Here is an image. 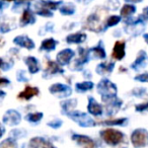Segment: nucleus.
Segmentation results:
<instances>
[{
	"label": "nucleus",
	"mask_w": 148,
	"mask_h": 148,
	"mask_svg": "<svg viewBox=\"0 0 148 148\" xmlns=\"http://www.w3.org/2000/svg\"><path fill=\"white\" fill-rule=\"evenodd\" d=\"M16 79L18 81H21V82H27V81H29V77L27 76L25 71H23V70H19V71L17 72Z\"/></svg>",
	"instance_id": "e433bc0d"
},
{
	"label": "nucleus",
	"mask_w": 148,
	"mask_h": 148,
	"mask_svg": "<svg viewBox=\"0 0 148 148\" xmlns=\"http://www.w3.org/2000/svg\"><path fill=\"white\" fill-rule=\"evenodd\" d=\"M0 148H17L14 138H7L0 143Z\"/></svg>",
	"instance_id": "473e14b6"
},
{
	"label": "nucleus",
	"mask_w": 148,
	"mask_h": 148,
	"mask_svg": "<svg viewBox=\"0 0 148 148\" xmlns=\"http://www.w3.org/2000/svg\"><path fill=\"white\" fill-rule=\"evenodd\" d=\"M76 1L79 3H82V4H88V3H90L93 0H76Z\"/></svg>",
	"instance_id": "de8ad7c7"
},
{
	"label": "nucleus",
	"mask_w": 148,
	"mask_h": 148,
	"mask_svg": "<svg viewBox=\"0 0 148 148\" xmlns=\"http://www.w3.org/2000/svg\"><path fill=\"white\" fill-rule=\"evenodd\" d=\"M93 88V83L91 81H84V82H78L75 84V89L78 92H85V91L91 90Z\"/></svg>",
	"instance_id": "7c9ffc66"
},
{
	"label": "nucleus",
	"mask_w": 148,
	"mask_h": 148,
	"mask_svg": "<svg viewBox=\"0 0 148 148\" xmlns=\"http://www.w3.org/2000/svg\"><path fill=\"white\" fill-rule=\"evenodd\" d=\"M146 58H147V55L144 51H140L139 54H138L137 58H136L135 61L132 63L131 68L135 71H138L139 69L143 68L145 66V61H146Z\"/></svg>",
	"instance_id": "4be33fe9"
},
{
	"label": "nucleus",
	"mask_w": 148,
	"mask_h": 148,
	"mask_svg": "<svg viewBox=\"0 0 148 148\" xmlns=\"http://www.w3.org/2000/svg\"><path fill=\"white\" fill-rule=\"evenodd\" d=\"M107 103V108H106V109H107V115L112 116V115H115V114L119 111V109L121 108L123 103H122L121 99L116 97L115 99H113V101H109V103Z\"/></svg>",
	"instance_id": "412c9836"
},
{
	"label": "nucleus",
	"mask_w": 148,
	"mask_h": 148,
	"mask_svg": "<svg viewBox=\"0 0 148 148\" xmlns=\"http://www.w3.org/2000/svg\"><path fill=\"white\" fill-rule=\"evenodd\" d=\"M58 9H59L61 14L68 16V15H73L74 13H75V11H76V6L72 2H66V3L62 2V4L60 5Z\"/></svg>",
	"instance_id": "b1692460"
},
{
	"label": "nucleus",
	"mask_w": 148,
	"mask_h": 148,
	"mask_svg": "<svg viewBox=\"0 0 148 148\" xmlns=\"http://www.w3.org/2000/svg\"><path fill=\"white\" fill-rule=\"evenodd\" d=\"M10 83V81L8 80L5 77H0V86H5V85H8Z\"/></svg>",
	"instance_id": "37998d69"
},
{
	"label": "nucleus",
	"mask_w": 148,
	"mask_h": 148,
	"mask_svg": "<svg viewBox=\"0 0 148 148\" xmlns=\"http://www.w3.org/2000/svg\"><path fill=\"white\" fill-rule=\"evenodd\" d=\"M135 110L137 112H145L148 111V101H145L143 103H139V105L135 106Z\"/></svg>",
	"instance_id": "58836bf2"
},
{
	"label": "nucleus",
	"mask_w": 148,
	"mask_h": 148,
	"mask_svg": "<svg viewBox=\"0 0 148 148\" xmlns=\"http://www.w3.org/2000/svg\"><path fill=\"white\" fill-rule=\"evenodd\" d=\"M132 95H135L137 97H141L143 95H146V89L144 87H137V88H134L132 90Z\"/></svg>",
	"instance_id": "c9c22d12"
},
{
	"label": "nucleus",
	"mask_w": 148,
	"mask_h": 148,
	"mask_svg": "<svg viewBox=\"0 0 148 148\" xmlns=\"http://www.w3.org/2000/svg\"><path fill=\"white\" fill-rule=\"evenodd\" d=\"M78 54L79 58L75 61L74 64V70H81L84 64L90 60V49H84L82 47L78 48Z\"/></svg>",
	"instance_id": "423d86ee"
},
{
	"label": "nucleus",
	"mask_w": 148,
	"mask_h": 148,
	"mask_svg": "<svg viewBox=\"0 0 148 148\" xmlns=\"http://www.w3.org/2000/svg\"><path fill=\"white\" fill-rule=\"evenodd\" d=\"M87 111L90 115L99 117L103 115V107L93 99L92 97H88V105H87Z\"/></svg>",
	"instance_id": "dca6fc26"
},
{
	"label": "nucleus",
	"mask_w": 148,
	"mask_h": 148,
	"mask_svg": "<svg viewBox=\"0 0 148 148\" xmlns=\"http://www.w3.org/2000/svg\"><path fill=\"white\" fill-rule=\"evenodd\" d=\"M90 54H92L95 58H99V59H105L107 54H106L105 48H103V42H99L95 47H93L92 49H90Z\"/></svg>",
	"instance_id": "bb28decb"
},
{
	"label": "nucleus",
	"mask_w": 148,
	"mask_h": 148,
	"mask_svg": "<svg viewBox=\"0 0 148 148\" xmlns=\"http://www.w3.org/2000/svg\"><path fill=\"white\" fill-rule=\"evenodd\" d=\"M97 91L101 95L103 103H109L117 97L118 88L112 81L107 78H103L97 84Z\"/></svg>",
	"instance_id": "f257e3e1"
},
{
	"label": "nucleus",
	"mask_w": 148,
	"mask_h": 148,
	"mask_svg": "<svg viewBox=\"0 0 148 148\" xmlns=\"http://www.w3.org/2000/svg\"><path fill=\"white\" fill-rule=\"evenodd\" d=\"M122 21L121 15H116V14L110 15V16L106 19V23H105V25H103V31H106V29H109V27H116L118 23H120V21Z\"/></svg>",
	"instance_id": "cd10ccee"
},
{
	"label": "nucleus",
	"mask_w": 148,
	"mask_h": 148,
	"mask_svg": "<svg viewBox=\"0 0 148 148\" xmlns=\"http://www.w3.org/2000/svg\"><path fill=\"white\" fill-rule=\"evenodd\" d=\"M127 121H128V119H126V118H120V119L105 120V121L99 122V124L103 126H125Z\"/></svg>",
	"instance_id": "c756f323"
},
{
	"label": "nucleus",
	"mask_w": 148,
	"mask_h": 148,
	"mask_svg": "<svg viewBox=\"0 0 148 148\" xmlns=\"http://www.w3.org/2000/svg\"><path fill=\"white\" fill-rule=\"evenodd\" d=\"M49 90L52 95H55L59 97H67L72 92L71 87L66 84H63V83H55V84L51 85Z\"/></svg>",
	"instance_id": "39448f33"
},
{
	"label": "nucleus",
	"mask_w": 148,
	"mask_h": 148,
	"mask_svg": "<svg viewBox=\"0 0 148 148\" xmlns=\"http://www.w3.org/2000/svg\"><path fill=\"white\" fill-rule=\"evenodd\" d=\"M131 142L135 148H142L148 145V132L145 129H136L131 134Z\"/></svg>",
	"instance_id": "20e7f679"
},
{
	"label": "nucleus",
	"mask_w": 148,
	"mask_h": 148,
	"mask_svg": "<svg viewBox=\"0 0 148 148\" xmlns=\"http://www.w3.org/2000/svg\"><path fill=\"white\" fill-rule=\"evenodd\" d=\"M99 135L108 145L111 146H118L125 141V135L121 131L113 129V128L103 130L99 132Z\"/></svg>",
	"instance_id": "f03ea898"
},
{
	"label": "nucleus",
	"mask_w": 148,
	"mask_h": 148,
	"mask_svg": "<svg viewBox=\"0 0 148 148\" xmlns=\"http://www.w3.org/2000/svg\"><path fill=\"white\" fill-rule=\"evenodd\" d=\"M72 140L82 146L83 148H97V143L95 140L91 139L90 137L86 135H80V134H73L72 135Z\"/></svg>",
	"instance_id": "6e6552de"
},
{
	"label": "nucleus",
	"mask_w": 148,
	"mask_h": 148,
	"mask_svg": "<svg viewBox=\"0 0 148 148\" xmlns=\"http://www.w3.org/2000/svg\"><path fill=\"white\" fill-rule=\"evenodd\" d=\"M4 1H7V2L10 3V2H13V1H16V0H4ZM31 1H32V0H31Z\"/></svg>",
	"instance_id": "603ef678"
},
{
	"label": "nucleus",
	"mask_w": 148,
	"mask_h": 148,
	"mask_svg": "<svg viewBox=\"0 0 148 148\" xmlns=\"http://www.w3.org/2000/svg\"><path fill=\"white\" fill-rule=\"evenodd\" d=\"M66 42L68 44H81L86 40V35L84 33H75L66 37Z\"/></svg>",
	"instance_id": "393cba45"
},
{
	"label": "nucleus",
	"mask_w": 148,
	"mask_h": 148,
	"mask_svg": "<svg viewBox=\"0 0 148 148\" xmlns=\"http://www.w3.org/2000/svg\"><path fill=\"white\" fill-rule=\"evenodd\" d=\"M135 80L140 81V82H148V73H143L135 76Z\"/></svg>",
	"instance_id": "ea45409f"
},
{
	"label": "nucleus",
	"mask_w": 148,
	"mask_h": 148,
	"mask_svg": "<svg viewBox=\"0 0 148 148\" xmlns=\"http://www.w3.org/2000/svg\"><path fill=\"white\" fill-rule=\"evenodd\" d=\"M127 3H131V4H136V3H141L143 0H124Z\"/></svg>",
	"instance_id": "a18cd8bd"
},
{
	"label": "nucleus",
	"mask_w": 148,
	"mask_h": 148,
	"mask_svg": "<svg viewBox=\"0 0 148 148\" xmlns=\"http://www.w3.org/2000/svg\"><path fill=\"white\" fill-rule=\"evenodd\" d=\"M76 106H77L76 99H68V101H63V103H61L62 112H63L65 115H67L68 113L74 111V109L76 108Z\"/></svg>",
	"instance_id": "c85d7f7f"
},
{
	"label": "nucleus",
	"mask_w": 148,
	"mask_h": 148,
	"mask_svg": "<svg viewBox=\"0 0 148 148\" xmlns=\"http://www.w3.org/2000/svg\"><path fill=\"white\" fill-rule=\"evenodd\" d=\"M114 68H115L114 62H103L97 66V73L101 75H107L113 71Z\"/></svg>",
	"instance_id": "5701e85b"
},
{
	"label": "nucleus",
	"mask_w": 148,
	"mask_h": 148,
	"mask_svg": "<svg viewBox=\"0 0 148 148\" xmlns=\"http://www.w3.org/2000/svg\"><path fill=\"white\" fill-rule=\"evenodd\" d=\"M54 29V25L52 23H48L45 25V32H52Z\"/></svg>",
	"instance_id": "c03bdc74"
},
{
	"label": "nucleus",
	"mask_w": 148,
	"mask_h": 148,
	"mask_svg": "<svg viewBox=\"0 0 148 148\" xmlns=\"http://www.w3.org/2000/svg\"><path fill=\"white\" fill-rule=\"evenodd\" d=\"M67 116L74 122H76L80 127H95L97 125V123L95 120H92V118H90L87 114L82 113V112L74 110V111L68 113Z\"/></svg>",
	"instance_id": "7ed1b4c3"
},
{
	"label": "nucleus",
	"mask_w": 148,
	"mask_h": 148,
	"mask_svg": "<svg viewBox=\"0 0 148 148\" xmlns=\"http://www.w3.org/2000/svg\"><path fill=\"white\" fill-rule=\"evenodd\" d=\"M25 63L27 64L31 74H36L40 71V64L37 58L33 57V56H29L25 59Z\"/></svg>",
	"instance_id": "aec40b11"
},
{
	"label": "nucleus",
	"mask_w": 148,
	"mask_h": 148,
	"mask_svg": "<svg viewBox=\"0 0 148 148\" xmlns=\"http://www.w3.org/2000/svg\"><path fill=\"white\" fill-rule=\"evenodd\" d=\"M43 118V113H31L29 115H27L25 117V120L31 123H39L40 121Z\"/></svg>",
	"instance_id": "2f4dec72"
},
{
	"label": "nucleus",
	"mask_w": 148,
	"mask_h": 148,
	"mask_svg": "<svg viewBox=\"0 0 148 148\" xmlns=\"http://www.w3.org/2000/svg\"><path fill=\"white\" fill-rule=\"evenodd\" d=\"M57 44L58 42L56 40H54L53 38H49V39H46L42 42L41 44V47H40V50L41 51H53V50L56 49L57 47Z\"/></svg>",
	"instance_id": "a878e982"
},
{
	"label": "nucleus",
	"mask_w": 148,
	"mask_h": 148,
	"mask_svg": "<svg viewBox=\"0 0 148 148\" xmlns=\"http://www.w3.org/2000/svg\"><path fill=\"white\" fill-rule=\"evenodd\" d=\"M21 132H23V130H13V131H11V135H12L15 139H16V138H21V137H23V136H25V134H21Z\"/></svg>",
	"instance_id": "a19ab883"
},
{
	"label": "nucleus",
	"mask_w": 148,
	"mask_h": 148,
	"mask_svg": "<svg viewBox=\"0 0 148 148\" xmlns=\"http://www.w3.org/2000/svg\"><path fill=\"white\" fill-rule=\"evenodd\" d=\"M126 55V43L125 41H117L114 46L112 57L117 61H121Z\"/></svg>",
	"instance_id": "9b49d317"
},
{
	"label": "nucleus",
	"mask_w": 148,
	"mask_h": 148,
	"mask_svg": "<svg viewBox=\"0 0 148 148\" xmlns=\"http://www.w3.org/2000/svg\"><path fill=\"white\" fill-rule=\"evenodd\" d=\"M27 148H56L49 140L43 137H34L31 139Z\"/></svg>",
	"instance_id": "f8f14e48"
},
{
	"label": "nucleus",
	"mask_w": 148,
	"mask_h": 148,
	"mask_svg": "<svg viewBox=\"0 0 148 148\" xmlns=\"http://www.w3.org/2000/svg\"><path fill=\"white\" fill-rule=\"evenodd\" d=\"M21 116L17 111L14 110H9L3 116V123L8 126H16L21 123Z\"/></svg>",
	"instance_id": "1a4fd4ad"
},
{
	"label": "nucleus",
	"mask_w": 148,
	"mask_h": 148,
	"mask_svg": "<svg viewBox=\"0 0 148 148\" xmlns=\"http://www.w3.org/2000/svg\"><path fill=\"white\" fill-rule=\"evenodd\" d=\"M4 95H5V92H4V91L0 90V97H3Z\"/></svg>",
	"instance_id": "8fccbe9b"
},
{
	"label": "nucleus",
	"mask_w": 148,
	"mask_h": 148,
	"mask_svg": "<svg viewBox=\"0 0 148 148\" xmlns=\"http://www.w3.org/2000/svg\"><path fill=\"white\" fill-rule=\"evenodd\" d=\"M48 126L51 128H54V129H58V128H60L62 126V121L59 119H55L52 122H49V123H48Z\"/></svg>",
	"instance_id": "4c0bfd02"
},
{
	"label": "nucleus",
	"mask_w": 148,
	"mask_h": 148,
	"mask_svg": "<svg viewBox=\"0 0 148 148\" xmlns=\"http://www.w3.org/2000/svg\"><path fill=\"white\" fill-rule=\"evenodd\" d=\"M4 133H5V128H4V126H3L2 124L0 123V138L4 135Z\"/></svg>",
	"instance_id": "49530a36"
},
{
	"label": "nucleus",
	"mask_w": 148,
	"mask_h": 148,
	"mask_svg": "<svg viewBox=\"0 0 148 148\" xmlns=\"http://www.w3.org/2000/svg\"><path fill=\"white\" fill-rule=\"evenodd\" d=\"M141 18L143 19L144 21H148V6H145L142 10V13L140 14Z\"/></svg>",
	"instance_id": "79ce46f5"
},
{
	"label": "nucleus",
	"mask_w": 148,
	"mask_h": 148,
	"mask_svg": "<svg viewBox=\"0 0 148 148\" xmlns=\"http://www.w3.org/2000/svg\"><path fill=\"white\" fill-rule=\"evenodd\" d=\"M143 39H144V41H145L146 43L148 44V34H145V35H143Z\"/></svg>",
	"instance_id": "09e8293b"
},
{
	"label": "nucleus",
	"mask_w": 148,
	"mask_h": 148,
	"mask_svg": "<svg viewBox=\"0 0 148 148\" xmlns=\"http://www.w3.org/2000/svg\"><path fill=\"white\" fill-rule=\"evenodd\" d=\"M99 21H101V18H99V14L97 13H91L86 18V27L88 29H90V31L95 32L101 31Z\"/></svg>",
	"instance_id": "f3484780"
},
{
	"label": "nucleus",
	"mask_w": 148,
	"mask_h": 148,
	"mask_svg": "<svg viewBox=\"0 0 148 148\" xmlns=\"http://www.w3.org/2000/svg\"><path fill=\"white\" fill-rule=\"evenodd\" d=\"M2 64H3V60H2V59H0V68L2 67Z\"/></svg>",
	"instance_id": "3c124183"
},
{
	"label": "nucleus",
	"mask_w": 148,
	"mask_h": 148,
	"mask_svg": "<svg viewBox=\"0 0 148 148\" xmlns=\"http://www.w3.org/2000/svg\"><path fill=\"white\" fill-rule=\"evenodd\" d=\"M13 43L16 46H19L21 48H25L27 50H33L35 48V43L34 41L29 38L27 36L21 35V36H17L13 39Z\"/></svg>",
	"instance_id": "2eb2a0df"
},
{
	"label": "nucleus",
	"mask_w": 148,
	"mask_h": 148,
	"mask_svg": "<svg viewBox=\"0 0 148 148\" xmlns=\"http://www.w3.org/2000/svg\"><path fill=\"white\" fill-rule=\"evenodd\" d=\"M75 56V52L71 49H64L62 50L61 52L57 54V57H56V60H57V63L61 66H65L68 65L71 61L72 58Z\"/></svg>",
	"instance_id": "9d476101"
},
{
	"label": "nucleus",
	"mask_w": 148,
	"mask_h": 148,
	"mask_svg": "<svg viewBox=\"0 0 148 148\" xmlns=\"http://www.w3.org/2000/svg\"><path fill=\"white\" fill-rule=\"evenodd\" d=\"M39 93H40V90L38 87L27 85V86L25 87V89L17 95V99H23V101H29V99H32L34 97L39 95Z\"/></svg>",
	"instance_id": "ddd939ff"
},
{
	"label": "nucleus",
	"mask_w": 148,
	"mask_h": 148,
	"mask_svg": "<svg viewBox=\"0 0 148 148\" xmlns=\"http://www.w3.org/2000/svg\"><path fill=\"white\" fill-rule=\"evenodd\" d=\"M12 29H13L12 25H11L10 23H8V21H2V23H0V33L1 34L9 33Z\"/></svg>",
	"instance_id": "f704fd0d"
},
{
	"label": "nucleus",
	"mask_w": 148,
	"mask_h": 148,
	"mask_svg": "<svg viewBox=\"0 0 148 148\" xmlns=\"http://www.w3.org/2000/svg\"><path fill=\"white\" fill-rule=\"evenodd\" d=\"M31 6H32L31 0H16V1H13L12 6H11V10H12V12L18 13V12H23L25 9L29 8Z\"/></svg>",
	"instance_id": "6ab92c4d"
},
{
	"label": "nucleus",
	"mask_w": 148,
	"mask_h": 148,
	"mask_svg": "<svg viewBox=\"0 0 148 148\" xmlns=\"http://www.w3.org/2000/svg\"><path fill=\"white\" fill-rule=\"evenodd\" d=\"M1 42H2V38H0V44H1Z\"/></svg>",
	"instance_id": "864d4df0"
},
{
	"label": "nucleus",
	"mask_w": 148,
	"mask_h": 148,
	"mask_svg": "<svg viewBox=\"0 0 148 148\" xmlns=\"http://www.w3.org/2000/svg\"><path fill=\"white\" fill-rule=\"evenodd\" d=\"M107 8L110 10H117L120 7V0H107Z\"/></svg>",
	"instance_id": "72a5a7b5"
},
{
	"label": "nucleus",
	"mask_w": 148,
	"mask_h": 148,
	"mask_svg": "<svg viewBox=\"0 0 148 148\" xmlns=\"http://www.w3.org/2000/svg\"><path fill=\"white\" fill-rule=\"evenodd\" d=\"M37 21L36 18V13L34 12V10L29 7V8L25 9V10L21 12V18H19V27H25L27 25H34V23Z\"/></svg>",
	"instance_id": "0eeeda50"
},
{
	"label": "nucleus",
	"mask_w": 148,
	"mask_h": 148,
	"mask_svg": "<svg viewBox=\"0 0 148 148\" xmlns=\"http://www.w3.org/2000/svg\"><path fill=\"white\" fill-rule=\"evenodd\" d=\"M136 6L134 4H131V3H127V4L123 5L120 10V15H121L122 18L124 19H128L133 17V15L136 13Z\"/></svg>",
	"instance_id": "a211bd4d"
},
{
	"label": "nucleus",
	"mask_w": 148,
	"mask_h": 148,
	"mask_svg": "<svg viewBox=\"0 0 148 148\" xmlns=\"http://www.w3.org/2000/svg\"><path fill=\"white\" fill-rule=\"evenodd\" d=\"M64 70L60 67V65L55 61H48L47 62V66H46L45 69V73H44V77H48V76H53L56 74H63Z\"/></svg>",
	"instance_id": "4468645a"
}]
</instances>
